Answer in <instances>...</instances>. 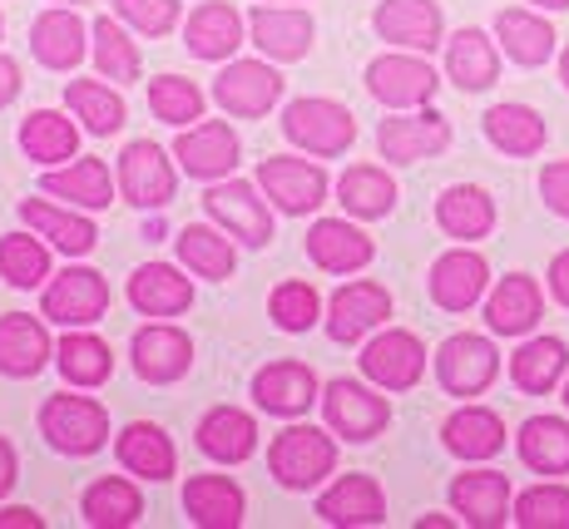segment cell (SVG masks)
I'll list each match as a JSON object with an SVG mask.
<instances>
[{"label": "cell", "instance_id": "obj_6", "mask_svg": "<svg viewBox=\"0 0 569 529\" xmlns=\"http://www.w3.org/2000/svg\"><path fill=\"white\" fill-rule=\"evenodd\" d=\"M496 371H500V357L486 337L461 332L436 351V377H441V386L451 396H480L490 381H496Z\"/></svg>", "mask_w": 569, "mask_h": 529}, {"label": "cell", "instance_id": "obj_60", "mask_svg": "<svg viewBox=\"0 0 569 529\" xmlns=\"http://www.w3.org/2000/svg\"><path fill=\"white\" fill-rule=\"evenodd\" d=\"M565 406H569V386H565Z\"/></svg>", "mask_w": 569, "mask_h": 529}, {"label": "cell", "instance_id": "obj_52", "mask_svg": "<svg viewBox=\"0 0 569 529\" xmlns=\"http://www.w3.org/2000/svg\"><path fill=\"white\" fill-rule=\"evenodd\" d=\"M114 10L144 36H169L179 26V0H114Z\"/></svg>", "mask_w": 569, "mask_h": 529}, {"label": "cell", "instance_id": "obj_43", "mask_svg": "<svg viewBox=\"0 0 569 529\" xmlns=\"http://www.w3.org/2000/svg\"><path fill=\"white\" fill-rule=\"evenodd\" d=\"M179 258L189 262L199 278H213V282H223V278H233V242H228V233H218V228H208V223H189L179 233Z\"/></svg>", "mask_w": 569, "mask_h": 529}, {"label": "cell", "instance_id": "obj_39", "mask_svg": "<svg viewBox=\"0 0 569 529\" xmlns=\"http://www.w3.org/2000/svg\"><path fill=\"white\" fill-rule=\"evenodd\" d=\"M337 193H342V208L357 218H387L391 203H397V183H391L387 169H371V163H357L337 179Z\"/></svg>", "mask_w": 569, "mask_h": 529}, {"label": "cell", "instance_id": "obj_59", "mask_svg": "<svg viewBox=\"0 0 569 529\" xmlns=\"http://www.w3.org/2000/svg\"><path fill=\"white\" fill-rule=\"evenodd\" d=\"M560 74H565V84H569V50L560 54Z\"/></svg>", "mask_w": 569, "mask_h": 529}, {"label": "cell", "instance_id": "obj_5", "mask_svg": "<svg viewBox=\"0 0 569 529\" xmlns=\"http://www.w3.org/2000/svg\"><path fill=\"white\" fill-rule=\"evenodd\" d=\"M282 94V74L268 60H233L223 74L213 80V99L238 119H258L278 104Z\"/></svg>", "mask_w": 569, "mask_h": 529}, {"label": "cell", "instance_id": "obj_58", "mask_svg": "<svg viewBox=\"0 0 569 529\" xmlns=\"http://www.w3.org/2000/svg\"><path fill=\"white\" fill-rule=\"evenodd\" d=\"M535 6H540V10H565L569 0H535Z\"/></svg>", "mask_w": 569, "mask_h": 529}, {"label": "cell", "instance_id": "obj_53", "mask_svg": "<svg viewBox=\"0 0 569 529\" xmlns=\"http://www.w3.org/2000/svg\"><path fill=\"white\" fill-rule=\"evenodd\" d=\"M540 193H545V203H550L555 213L569 218V159L550 163V169L540 173Z\"/></svg>", "mask_w": 569, "mask_h": 529}, {"label": "cell", "instance_id": "obj_29", "mask_svg": "<svg viewBox=\"0 0 569 529\" xmlns=\"http://www.w3.org/2000/svg\"><path fill=\"white\" fill-rule=\"evenodd\" d=\"M183 510L203 529H233L243 525V490L228 476H193L183 490Z\"/></svg>", "mask_w": 569, "mask_h": 529}, {"label": "cell", "instance_id": "obj_13", "mask_svg": "<svg viewBox=\"0 0 569 529\" xmlns=\"http://www.w3.org/2000/svg\"><path fill=\"white\" fill-rule=\"evenodd\" d=\"M451 144V124L441 114H411V119H387L377 129V149L391 163H421L431 153Z\"/></svg>", "mask_w": 569, "mask_h": 529}, {"label": "cell", "instance_id": "obj_10", "mask_svg": "<svg viewBox=\"0 0 569 529\" xmlns=\"http://www.w3.org/2000/svg\"><path fill=\"white\" fill-rule=\"evenodd\" d=\"M322 411H327V426L347 440H371L381 426L391 421V406L381 396H371L367 386L357 381H332L322 391Z\"/></svg>", "mask_w": 569, "mask_h": 529}, {"label": "cell", "instance_id": "obj_45", "mask_svg": "<svg viewBox=\"0 0 569 529\" xmlns=\"http://www.w3.org/2000/svg\"><path fill=\"white\" fill-rule=\"evenodd\" d=\"M64 104L74 109V119H84L90 134H114L124 124V99H119L109 84H94V80H74L64 90Z\"/></svg>", "mask_w": 569, "mask_h": 529}, {"label": "cell", "instance_id": "obj_49", "mask_svg": "<svg viewBox=\"0 0 569 529\" xmlns=\"http://www.w3.org/2000/svg\"><path fill=\"white\" fill-rule=\"evenodd\" d=\"M520 529H569V485H535L516 500Z\"/></svg>", "mask_w": 569, "mask_h": 529}, {"label": "cell", "instance_id": "obj_16", "mask_svg": "<svg viewBox=\"0 0 569 529\" xmlns=\"http://www.w3.org/2000/svg\"><path fill=\"white\" fill-rule=\"evenodd\" d=\"M377 30L391 46L436 50L441 46V6H436V0H381Z\"/></svg>", "mask_w": 569, "mask_h": 529}, {"label": "cell", "instance_id": "obj_25", "mask_svg": "<svg viewBox=\"0 0 569 529\" xmlns=\"http://www.w3.org/2000/svg\"><path fill=\"white\" fill-rule=\"evenodd\" d=\"M199 446H203V456L223 460V466H238V460H248L258 450V426H253V416L238 411V406H218V411L203 416Z\"/></svg>", "mask_w": 569, "mask_h": 529}, {"label": "cell", "instance_id": "obj_44", "mask_svg": "<svg viewBox=\"0 0 569 529\" xmlns=\"http://www.w3.org/2000/svg\"><path fill=\"white\" fill-rule=\"evenodd\" d=\"M139 490L129 480L109 476V480H94L90 490H84V520H90L94 529H124L139 520Z\"/></svg>", "mask_w": 569, "mask_h": 529}, {"label": "cell", "instance_id": "obj_22", "mask_svg": "<svg viewBox=\"0 0 569 529\" xmlns=\"http://www.w3.org/2000/svg\"><path fill=\"white\" fill-rule=\"evenodd\" d=\"M308 252L317 268H327V272H357L371 262V238L362 228L347 223V218H322L308 233Z\"/></svg>", "mask_w": 569, "mask_h": 529}, {"label": "cell", "instance_id": "obj_36", "mask_svg": "<svg viewBox=\"0 0 569 529\" xmlns=\"http://www.w3.org/2000/svg\"><path fill=\"white\" fill-rule=\"evenodd\" d=\"M486 134H490V144H496L500 153L525 159V153L545 149V119L535 114L530 104H496L486 114Z\"/></svg>", "mask_w": 569, "mask_h": 529}, {"label": "cell", "instance_id": "obj_2", "mask_svg": "<svg viewBox=\"0 0 569 529\" xmlns=\"http://www.w3.org/2000/svg\"><path fill=\"white\" fill-rule=\"evenodd\" d=\"M40 431L64 456H90L109 440V416L90 396H50L40 411Z\"/></svg>", "mask_w": 569, "mask_h": 529}, {"label": "cell", "instance_id": "obj_32", "mask_svg": "<svg viewBox=\"0 0 569 529\" xmlns=\"http://www.w3.org/2000/svg\"><path fill=\"white\" fill-rule=\"evenodd\" d=\"M441 436H446V450L461 456V460H490L500 446H506V426H500V416L486 411V406H466V411H456Z\"/></svg>", "mask_w": 569, "mask_h": 529}, {"label": "cell", "instance_id": "obj_47", "mask_svg": "<svg viewBox=\"0 0 569 529\" xmlns=\"http://www.w3.org/2000/svg\"><path fill=\"white\" fill-rule=\"evenodd\" d=\"M0 278L10 288H40L50 278V252L26 233H6L0 238Z\"/></svg>", "mask_w": 569, "mask_h": 529}, {"label": "cell", "instance_id": "obj_37", "mask_svg": "<svg viewBox=\"0 0 569 529\" xmlns=\"http://www.w3.org/2000/svg\"><path fill=\"white\" fill-rule=\"evenodd\" d=\"M119 466L134 470V476L144 480H169L173 476V446L169 436L159 431V426H124V436H119Z\"/></svg>", "mask_w": 569, "mask_h": 529}, {"label": "cell", "instance_id": "obj_21", "mask_svg": "<svg viewBox=\"0 0 569 529\" xmlns=\"http://www.w3.org/2000/svg\"><path fill=\"white\" fill-rule=\"evenodd\" d=\"M183 40H189V50L199 60H228L243 46V16L228 0H203L189 16V26H183Z\"/></svg>", "mask_w": 569, "mask_h": 529}, {"label": "cell", "instance_id": "obj_3", "mask_svg": "<svg viewBox=\"0 0 569 529\" xmlns=\"http://www.w3.org/2000/svg\"><path fill=\"white\" fill-rule=\"evenodd\" d=\"M282 134L298 149L332 159V153H342L357 139V119H352V109H342L337 99H298V104H288V114H282Z\"/></svg>", "mask_w": 569, "mask_h": 529}, {"label": "cell", "instance_id": "obj_12", "mask_svg": "<svg viewBox=\"0 0 569 529\" xmlns=\"http://www.w3.org/2000/svg\"><path fill=\"white\" fill-rule=\"evenodd\" d=\"M119 189H124L129 203L139 208H163L173 198V169L169 159H163L159 144H149V139H134V144L124 149V159H119Z\"/></svg>", "mask_w": 569, "mask_h": 529}, {"label": "cell", "instance_id": "obj_34", "mask_svg": "<svg viewBox=\"0 0 569 529\" xmlns=\"http://www.w3.org/2000/svg\"><path fill=\"white\" fill-rule=\"evenodd\" d=\"M496 36H500V46H506V54L516 64H545L555 54L550 20L530 16V10H500V16H496Z\"/></svg>", "mask_w": 569, "mask_h": 529}, {"label": "cell", "instance_id": "obj_17", "mask_svg": "<svg viewBox=\"0 0 569 529\" xmlns=\"http://www.w3.org/2000/svg\"><path fill=\"white\" fill-rule=\"evenodd\" d=\"M248 30H253V46L268 54V60H302L312 46V16H302V10L258 6L253 16H248Z\"/></svg>", "mask_w": 569, "mask_h": 529}, {"label": "cell", "instance_id": "obj_28", "mask_svg": "<svg viewBox=\"0 0 569 529\" xmlns=\"http://www.w3.org/2000/svg\"><path fill=\"white\" fill-rule=\"evenodd\" d=\"M129 302H134L144 317H173L193 302V288L179 268H169V262H149V268H139L134 278H129Z\"/></svg>", "mask_w": 569, "mask_h": 529}, {"label": "cell", "instance_id": "obj_31", "mask_svg": "<svg viewBox=\"0 0 569 529\" xmlns=\"http://www.w3.org/2000/svg\"><path fill=\"white\" fill-rule=\"evenodd\" d=\"M486 317H490V332L500 337H520L540 322V288H535L525 272H510L486 302Z\"/></svg>", "mask_w": 569, "mask_h": 529}, {"label": "cell", "instance_id": "obj_30", "mask_svg": "<svg viewBox=\"0 0 569 529\" xmlns=\"http://www.w3.org/2000/svg\"><path fill=\"white\" fill-rule=\"evenodd\" d=\"M446 70H451V80L461 90H490L500 74V54L486 30L470 26V30H456L451 46H446Z\"/></svg>", "mask_w": 569, "mask_h": 529}, {"label": "cell", "instance_id": "obj_24", "mask_svg": "<svg viewBox=\"0 0 569 529\" xmlns=\"http://www.w3.org/2000/svg\"><path fill=\"white\" fill-rule=\"evenodd\" d=\"M317 515L327 525H377L387 520V500H381V485L371 476H342L317 500Z\"/></svg>", "mask_w": 569, "mask_h": 529}, {"label": "cell", "instance_id": "obj_4", "mask_svg": "<svg viewBox=\"0 0 569 529\" xmlns=\"http://www.w3.org/2000/svg\"><path fill=\"white\" fill-rule=\"evenodd\" d=\"M203 208L213 213V223L223 228L228 238H243L248 248H268V238H272V213H268V203L258 198L253 183H243V179L213 183V189L203 193Z\"/></svg>", "mask_w": 569, "mask_h": 529}, {"label": "cell", "instance_id": "obj_18", "mask_svg": "<svg viewBox=\"0 0 569 529\" xmlns=\"http://www.w3.org/2000/svg\"><path fill=\"white\" fill-rule=\"evenodd\" d=\"M253 396L272 416H302L317 401V377L302 361H272L253 377Z\"/></svg>", "mask_w": 569, "mask_h": 529}, {"label": "cell", "instance_id": "obj_15", "mask_svg": "<svg viewBox=\"0 0 569 529\" xmlns=\"http://www.w3.org/2000/svg\"><path fill=\"white\" fill-rule=\"evenodd\" d=\"M486 278H490V268H486L480 252L456 248V252H446V258H436V268H431L436 307H446V312H466V307H476L480 292H486Z\"/></svg>", "mask_w": 569, "mask_h": 529}, {"label": "cell", "instance_id": "obj_23", "mask_svg": "<svg viewBox=\"0 0 569 529\" xmlns=\"http://www.w3.org/2000/svg\"><path fill=\"white\" fill-rule=\"evenodd\" d=\"M189 361H193V347L179 327H144L134 337V371L144 381H154V386L179 381L189 371Z\"/></svg>", "mask_w": 569, "mask_h": 529}, {"label": "cell", "instance_id": "obj_19", "mask_svg": "<svg viewBox=\"0 0 569 529\" xmlns=\"http://www.w3.org/2000/svg\"><path fill=\"white\" fill-rule=\"evenodd\" d=\"M391 317V297L377 282H352L332 297V317H327V332L332 341H357L367 337L371 327H381Z\"/></svg>", "mask_w": 569, "mask_h": 529}, {"label": "cell", "instance_id": "obj_9", "mask_svg": "<svg viewBox=\"0 0 569 529\" xmlns=\"http://www.w3.org/2000/svg\"><path fill=\"white\" fill-rule=\"evenodd\" d=\"M367 90L391 109H411L436 94V70L416 54H381L367 64Z\"/></svg>", "mask_w": 569, "mask_h": 529}, {"label": "cell", "instance_id": "obj_51", "mask_svg": "<svg viewBox=\"0 0 569 529\" xmlns=\"http://www.w3.org/2000/svg\"><path fill=\"white\" fill-rule=\"evenodd\" d=\"M272 322H278L282 332H308L317 322V292L308 282H282V288L272 292Z\"/></svg>", "mask_w": 569, "mask_h": 529}, {"label": "cell", "instance_id": "obj_55", "mask_svg": "<svg viewBox=\"0 0 569 529\" xmlns=\"http://www.w3.org/2000/svg\"><path fill=\"white\" fill-rule=\"evenodd\" d=\"M550 288H555V297H560V302L569 307V248L550 262Z\"/></svg>", "mask_w": 569, "mask_h": 529}, {"label": "cell", "instance_id": "obj_8", "mask_svg": "<svg viewBox=\"0 0 569 529\" xmlns=\"http://www.w3.org/2000/svg\"><path fill=\"white\" fill-rule=\"evenodd\" d=\"M258 183H262V193L292 218L312 213V208L327 198V173L308 159H262Z\"/></svg>", "mask_w": 569, "mask_h": 529}, {"label": "cell", "instance_id": "obj_41", "mask_svg": "<svg viewBox=\"0 0 569 529\" xmlns=\"http://www.w3.org/2000/svg\"><path fill=\"white\" fill-rule=\"evenodd\" d=\"M40 189L54 193V198H70V203H80V208H109V198H114V183H109L104 159H80V163H70L64 173H46Z\"/></svg>", "mask_w": 569, "mask_h": 529}, {"label": "cell", "instance_id": "obj_1", "mask_svg": "<svg viewBox=\"0 0 569 529\" xmlns=\"http://www.w3.org/2000/svg\"><path fill=\"white\" fill-rule=\"evenodd\" d=\"M268 466L278 485H288V490H308L322 476H332L337 466V446L327 431H317V426H288L278 440H272L268 450Z\"/></svg>", "mask_w": 569, "mask_h": 529}, {"label": "cell", "instance_id": "obj_20", "mask_svg": "<svg viewBox=\"0 0 569 529\" xmlns=\"http://www.w3.org/2000/svg\"><path fill=\"white\" fill-rule=\"evenodd\" d=\"M451 505L466 515V525L496 529V525H506V515H510V480L500 476V470H470V476H456Z\"/></svg>", "mask_w": 569, "mask_h": 529}, {"label": "cell", "instance_id": "obj_54", "mask_svg": "<svg viewBox=\"0 0 569 529\" xmlns=\"http://www.w3.org/2000/svg\"><path fill=\"white\" fill-rule=\"evenodd\" d=\"M16 94H20V64L10 54H0V104H10Z\"/></svg>", "mask_w": 569, "mask_h": 529}, {"label": "cell", "instance_id": "obj_35", "mask_svg": "<svg viewBox=\"0 0 569 529\" xmlns=\"http://www.w3.org/2000/svg\"><path fill=\"white\" fill-rule=\"evenodd\" d=\"M520 460L540 476H565L569 470V426L555 416H530L520 426Z\"/></svg>", "mask_w": 569, "mask_h": 529}, {"label": "cell", "instance_id": "obj_33", "mask_svg": "<svg viewBox=\"0 0 569 529\" xmlns=\"http://www.w3.org/2000/svg\"><path fill=\"white\" fill-rule=\"evenodd\" d=\"M436 223L446 228L451 238H486L490 228H496V203H490L486 189H470V183H456V189L441 193V203H436Z\"/></svg>", "mask_w": 569, "mask_h": 529}, {"label": "cell", "instance_id": "obj_14", "mask_svg": "<svg viewBox=\"0 0 569 529\" xmlns=\"http://www.w3.org/2000/svg\"><path fill=\"white\" fill-rule=\"evenodd\" d=\"M173 153H179V163L193 179H223V173L238 169V134L228 124H218V119H208V124L183 129Z\"/></svg>", "mask_w": 569, "mask_h": 529}, {"label": "cell", "instance_id": "obj_40", "mask_svg": "<svg viewBox=\"0 0 569 529\" xmlns=\"http://www.w3.org/2000/svg\"><path fill=\"white\" fill-rule=\"evenodd\" d=\"M20 218H26L30 228H36L40 238H50L60 252H70V258H80V252H90L94 248V223L90 218H80V213H60V208H50V203H20Z\"/></svg>", "mask_w": 569, "mask_h": 529}, {"label": "cell", "instance_id": "obj_26", "mask_svg": "<svg viewBox=\"0 0 569 529\" xmlns=\"http://www.w3.org/2000/svg\"><path fill=\"white\" fill-rule=\"evenodd\" d=\"M50 357V337L36 317L6 312L0 317V371L6 377H36Z\"/></svg>", "mask_w": 569, "mask_h": 529}, {"label": "cell", "instance_id": "obj_46", "mask_svg": "<svg viewBox=\"0 0 569 529\" xmlns=\"http://www.w3.org/2000/svg\"><path fill=\"white\" fill-rule=\"evenodd\" d=\"M60 371H64V381H74V386H100L109 371H114V357H109V347L100 337L70 332L60 341Z\"/></svg>", "mask_w": 569, "mask_h": 529}, {"label": "cell", "instance_id": "obj_11", "mask_svg": "<svg viewBox=\"0 0 569 529\" xmlns=\"http://www.w3.org/2000/svg\"><path fill=\"white\" fill-rule=\"evenodd\" d=\"M362 371L387 391H411L426 371V347L411 332H381L377 341H367Z\"/></svg>", "mask_w": 569, "mask_h": 529}, {"label": "cell", "instance_id": "obj_42", "mask_svg": "<svg viewBox=\"0 0 569 529\" xmlns=\"http://www.w3.org/2000/svg\"><path fill=\"white\" fill-rule=\"evenodd\" d=\"M20 144H26V153L36 163H60V159H74L80 129L64 114H54V109H36V114L20 124Z\"/></svg>", "mask_w": 569, "mask_h": 529}, {"label": "cell", "instance_id": "obj_7", "mask_svg": "<svg viewBox=\"0 0 569 529\" xmlns=\"http://www.w3.org/2000/svg\"><path fill=\"white\" fill-rule=\"evenodd\" d=\"M109 307V282L94 268H70L46 288V317L60 327H90Z\"/></svg>", "mask_w": 569, "mask_h": 529}, {"label": "cell", "instance_id": "obj_50", "mask_svg": "<svg viewBox=\"0 0 569 529\" xmlns=\"http://www.w3.org/2000/svg\"><path fill=\"white\" fill-rule=\"evenodd\" d=\"M149 104H154V114L163 124H193V119H203V94L183 74H159L149 84Z\"/></svg>", "mask_w": 569, "mask_h": 529}, {"label": "cell", "instance_id": "obj_38", "mask_svg": "<svg viewBox=\"0 0 569 529\" xmlns=\"http://www.w3.org/2000/svg\"><path fill=\"white\" fill-rule=\"evenodd\" d=\"M565 361H569L565 341H555V337H535V341H525L516 357H510V377H516L520 391L545 396L555 381L565 377Z\"/></svg>", "mask_w": 569, "mask_h": 529}, {"label": "cell", "instance_id": "obj_57", "mask_svg": "<svg viewBox=\"0 0 569 529\" xmlns=\"http://www.w3.org/2000/svg\"><path fill=\"white\" fill-rule=\"evenodd\" d=\"M10 485H16V456H10V446L0 440V495H6Z\"/></svg>", "mask_w": 569, "mask_h": 529}, {"label": "cell", "instance_id": "obj_27", "mask_svg": "<svg viewBox=\"0 0 569 529\" xmlns=\"http://www.w3.org/2000/svg\"><path fill=\"white\" fill-rule=\"evenodd\" d=\"M30 50L50 70H74L84 60V20L74 10H46L30 30Z\"/></svg>", "mask_w": 569, "mask_h": 529}, {"label": "cell", "instance_id": "obj_61", "mask_svg": "<svg viewBox=\"0 0 569 529\" xmlns=\"http://www.w3.org/2000/svg\"><path fill=\"white\" fill-rule=\"evenodd\" d=\"M70 6H74V0H70Z\"/></svg>", "mask_w": 569, "mask_h": 529}, {"label": "cell", "instance_id": "obj_48", "mask_svg": "<svg viewBox=\"0 0 569 529\" xmlns=\"http://www.w3.org/2000/svg\"><path fill=\"white\" fill-rule=\"evenodd\" d=\"M94 64H100L104 80H119V84L139 80V50H134V40H129L109 16L94 20Z\"/></svg>", "mask_w": 569, "mask_h": 529}, {"label": "cell", "instance_id": "obj_56", "mask_svg": "<svg viewBox=\"0 0 569 529\" xmlns=\"http://www.w3.org/2000/svg\"><path fill=\"white\" fill-rule=\"evenodd\" d=\"M46 520H40L36 510H26V505H16V510H6L0 515V529H40Z\"/></svg>", "mask_w": 569, "mask_h": 529}]
</instances>
